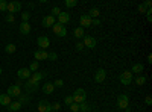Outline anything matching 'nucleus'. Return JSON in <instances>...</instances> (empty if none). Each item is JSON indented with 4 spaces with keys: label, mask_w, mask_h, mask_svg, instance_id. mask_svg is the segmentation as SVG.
<instances>
[{
    "label": "nucleus",
    "mask_w": 152,
    "mask_h": 112,
    "mask_svg": "<svg viewBox=\"0 0 152 112\" xmlns=\"http://www.w3.org/2000/svg\"><path fill=\"white\" fill-rule=\"evenodd\" d=\"M73 102L75 103H78V105H81V103H84V102H87V92L82 90V88H78L75 92H73Z\"/></svg>",
    "instance_id": "nucleus-1"
},
{
    "label": "nucleus",
    "mask_w": 152,
    "mask_h": 112,
    "mask_svg": "<svg viewBox=\"0 0 152 112\" xmlns=\"http://www.w3.org/2000/svg\"><path fill=\"white\" fill-rule=\"evenodd\" d=\"M132 77H134V74H132L129 70H125L120 76H119V80H120V83H123V85H131Z\"/></svg>",
    "instance_id": "nucleus-2"
},
{
    "label": "nucleus",
    "mask_w": 152,
    "mask_h": 112,
    "mask_svg": "<svg viewBox=\"0 0 152 112\" xmlns=\"http://www.w3.org/2000/svg\"><path fill=\"white\" fill-rule=\"evenodd\" d=\"M128 105H129V97L126 94H120L117 97V106L120 109H128Z\"/></svg>",
    "instance_id": "nucleus-3"
},
{
    "label": "nucleus",
    "mask_w": 152,
    "mask_h": 112,
    "mask_svg": "<svg viewBox=\"0 0 152 112\" xmlns=\"http://www.w3.org/2000/svg\"><path fill=\"white\" fill-rule=\"evenodd\" d=\"M6 94L12 98V97H20L21 95V88H20V86L18 85H11L9 86V88H8V91H6Z\"/></svg>",
    "instance_id": "nucleus-4"
},
{
    "label": "nucleus",
    "mask_w": 152,
    "mask_h": 112,
    "mask_svg": "<svg viewBox=\"0 0 152 112\" xmlns=\"http://www.w3.org/2000/svg\"><path fill=\"white\" fill-rule=\"evenodd\" d=\"M52 30H53V33L58 35V36H66V35H67L66 26H62V24H59V23H55V24H53V26H52Z\"/></svg>",
    "instance_id": "nucleus-5"
},
{
    "label": "nucleus",
    "mask_w": 152,
    "mask_h": 112,
    "mask_svg": "<svg viewBox=\"0 0 152 112\" xmlns=\"http://www.w3.org/2000/svg\"><path fill=\"white\" fill-rule=\"evenodd\" d=\"M6 11L9 12V14H15V12H20V11H21V2H9Z\"/></svg>",
    "instance_id": "nucleus-6"
},
{
    "label": "nucleus",
    "mask_w": 152,
    "mask_h": 112,
    "mask_svg": "<svg viewBox=\"0 0 152 112\" xmlns=\"http://www.w3.org/2000/svg\"><path fill=\"white\" fill-rule=\"evenodd\" d=\"M37 44L41 50H46V48H49V46H50V40L47 38V36H38Z\"/></svg>",
    "instance_id": "nucleus-7"
},
{
    "label": "nucleus",
    "mask_w": 152,
    "mask_h": 112,
    "mask_svg": "<svg viewBox=\"0 0 152 112\" xmlns=\"http://www.w3.org/2000/svg\"><path fill=\"white\" fill-rule=\"evenodd\" d=\"M37 109H38V112H52V105H50L47 100H40Z\"/></svg>",
    "instance_id": "nucleus-8"
},
{
    "label": "nucleus",
    "mask_w": 152,
    "mask_h": 112,
    "mask_svg": "<svg viewBox=\"0 0 152 112\" xmlns=\"http://www.w3.org/2000/svg\"><path fill=\"white\" fill-rule=\"evenodd\" d=\"M105 77H107V71H105L104 68H99V70L94 73V82H96V83H102V82L105 80Z\"/></svg>",
    "instance_id": "nucleus-9"
},
{
    "label": "nucleus",
    "mask_w": 152,
    "mask_h": 112,
    "mask_svg": "<svg viewBox=\"0 0 152 112\" xmlns=\"http://www.w3.org/2000/svg\"><path fill=\"white\" fill-rule=\"evenodd\" d=\"M31 74H32V73H31L29 68H20V70L17 71V77H18L20 80H24V79L28 80V79L31 77Z\"/></svg>",
    "instance_id": "nucleus-10"
},
{
    "label": "nucleus",
    "mask_w": 152,
    "mask_h": 112,
    "mask_svg": "<svg viewBox=\"0 0 152 112\" xmlns=\"http://www.w3.org/2000/svg\"><path fill=\"white\" fill-rule=\"evenodd\" d=\"M79 23H81V27H82V29H85V27H91V18H90V15H88V14L81 15Z\"/></svg>",
    "instance_id": "nucleus-11"
},
{
    "label": "nucleus",
    "mask_w": 152,
    "mask_h": 112,
    "mask_svg": "<svg viewBox=\"0 0 152 112\" xmlns=\"http://www.w3.org/2000/svg\"><path fill=\"white\" fill-rule=\"evenodd\" d=\"M44 76H46V73H32L31 77H29V80L38 85V83H40V82L44 79Z\"/></svg>",
    "instance_id": "nucleus-12"
},
{
    "label": "nucleus",
    "mask_w": 152,
    "mask_h": 112,
    "mask_svg": "<svg viewBox=\"0 0 152 112\" xmlns=\"http://www.w3.org/2000/svg\"><path fill=\"white\" fill-rule=\"evenodd\" d=\"M97 41L94 40V36H84V46L88 48H94Z\"/></svg>",
    "instance_id": "nucleus-13"
},
{
    "label": "nucleus",
    "mask_w": 152,
    "mask_h": 112,
    "mask_svg": "<svg viewBox=\"0 0 152 112\" xmlns=\"http://www.w3.org/2000/svg\"><path fill=\"white\" fill-rule=\"evenodd\" d=\"M69 21H70V14H69V12H62L61 11V14L58 15V23L64 26V24H67Z\"/></svg>",
    "instance_id": "nucleus-14"
},
{
    "label": "nucleus",
    "mask_w": 152,
    "mask_h": 112,
    "mask_svg": "<svg viewBox=\"0 0 152 112\" xmlns=\"http://www.w3.org/2000/svg\"><path fill=\"white\" fill-rule=\"evenodd\" d=\"M47 52L46 50H41V48H40V50H37L35 53H34V58H35V61L38 62V61H46L47 59Z\"/></svg>",
    "instance_id": "nucleus-15"
},
{
    "label": "nucleus",
    "mask_w": 152,
    "mask_h": 112,
    "mask_svg": "<svg viewBox=\"0 0 152 112\" xmlns=\"http://www.w3.org/2000/svg\"><path fill=\"white\" fill-rule=\"evenodd\" d=\"M55 23H56V21H55V17H52V15H46V17L43 18V26H44V27H52Z\"/></svg>",
    "instance_id": "nucleus-16"
},
{
    "label": "nucleus",
    "mask_w": 152,
    "mask_h": 112,
    "mask_svg": "<svg viewBox=\"0 0 152 112\" xmlns=\"http://www.w3.org/2000/svg\"><path fill=\"white\" fill-rule=\"evenodd\" d=\"M43 92L44 94H52L53 92V90H55V86H53V83L52 82H46L44 85H43Z\"/></svg>",
    "instance_id": "nucleus-17"
},
{
    "label": "nucleus",
    "mask_w": 152,
    "mask_h": 112,
    "mask_svg": "<svg viewBox=\"0 0 152 112\" xmlns=\"http://www.w3.org/2000/svg\"><path fill=\"white\" fill-rule=\"evenodd\" d=\"M20 33L21 35H29L31 33V24H29V21L20 24Z\"/></svg>",
    "instance_id": "nucleus-18"
},
{
    "label": "nucleus",
    "mask_w": 152,
    "mask_h": 112,
    "mask_svg": "<svg viewBox=\"0 0 152 112\" xmlns=\"http://www.w3.org/2000/svg\"><path fill=\"white\" fill-rule=\"evenodd\" d=\"M24 90H26L28 92H35L37 90H38V85L37 83H34V82H31L29 79H28V82H26V85H24Z\"/></svg>",
    "instance_id": "nucleus-19"
},
{
    "label": "nucleus",
    "mask_w": 152,
    "mask_h": 112,
    "mask_svg": "<svg viewBox=\"0 0 152 112\" xmlns=\"http://www.w3.org/2000/svg\"><path fill=\"white\" fill-rule=\"evenodd\" d=\"M11 97L8 94H0V105L2 106H9L11 105Z\"/></svg>",
    "instance_id": "nucleus-20"
},
{
    "label": "nucleus",
    "mask_w": 152,
    "mask_h": 112,
    "mask_svg": "<svg viewBox=\"0 0 152 112\" xmlns=\"http://www.w3.org/2000/svg\"><path fill=\"white\" fill-rule=\"evenodd\" d=\"M73 35H75V38H76V40H81L82 36H85V30H84V29L79 26V27H76V29H75Z\"/></svg>",
    "instance_id": "nucleus-21"
},
{
    "label": "nucleus",
    "mask_w": 152,
    "mask_h": 112,
    "mask_svg": "<svg viewBox=\"0 0 152 112\" xmlns=\"http://www.w3.org/2000/svg\"><path fill=\"white\" fill-rule=\"evenodd\" d=\"M21 106H23V105H21L20 102H11V105H9L8 108H9V111H12V112H17V111L21 109Z\"/></svg>",
    "instance_id": "nucleus-22"
},
{
    "label": "nucleus",
    "mask_w": 152,
    "mask_h": 112,
    "mask_svg": "<svg viewBox=\"0 0 152 112\" xmlns=\"http://www.w3.org/2000/svg\"><path fill=\"white\" fill-rule=\"evenodd\" d=\"M143 70H145L143 64H134V65H132V68H131L129 71L134 74V73H143Z\"/></svg>",
    "instance_id": "nucleus-23"
},
{
    "label": "nucleus",
    "mask_w": 152,
    "mask_h": 112,
    "mask_svg": "<svg viewBox=\"0 0 152 112\" xmlns=\"http://www.w3.org/2000/svg\"><path fill=\"white\" fill-rule=\"evenodd\" d=\"M15 50H17L15 44H6V47H5V52H6L8 55H12V53H15Z\"/></svg>",
    "instance_id": "nucleus-24"
},
{
    "label": "nucleus",
    "mask_w": 152,
    "mask_h": 112,
    "mask_svg": "<svg viewBox=\"0 0 152 112\" xmlns=\"http://www.w3.org/2000/svg\"><path fill=\"white\" fill-rule=\"evenodd\" d=\"M90 111H91V106L88 105L87 102H84V103L79 105V112H90Z\"/></svg>",
    "instance_id": "nucleus-25"
},
{
    "label": "nucleus",
    "mask_w": 152,
    "mask_h": 112,
    "mask_svg": "<svg viewBox=\"0 0 152 112\" xmlns=\"http://www.w3.org/2000/svg\"><path fill=\"white\" fill-rule=\"evenodd\" d=\"M99 14H100V12H99V9L97 8H91L90 9V12H88V15H90V18L93 20V18H97L99 17Z\"/></svg>",
    "instance_id": "nucleus-26"
},
{
    "label": "nucleus",
    "mask_w": 152,
    "mask_h": 112,
    "mask_svg": "<svg viewBox=\"0 0 152 112\" xmlns=\"http://www.w3.org/2000/svg\"><path fill=\"white\" fill-rule=\"evenodd\" d=\"M64 5H66V8H75L78 5V0H66Z\"/></svg>",
    "instance_id": "nucleus-27"
},
{
    "label": "nucleus",
    "mask_w": 152,
    "mask_h": 112,
    "mask_svg": "<svg viewBox=\"0 0 152 112\" xmlns=\"http://www.w3.org/2000/svg\"><path fill=\"white\" fill-rule=\"evenodd\" d=\"M135 83H137V85H145V83H146V77H145V76H142V74H140V76H137Z\"/></svg>",
    "instance_id": "nucleus-28"
},
{
    "label": "nucleus",
    "mask_w": 152,
    "mask_h": 112,
    "mask_svg": "<svg viewBox=\"0 0 152 112\" xmlns=\"http://www.w3.org/2000/svg\"><path fill=\"white\" fill-rule=\"evenodd\" d=\"M38 67H40V65H38V62H37V61H34V62H32V64L29 65V70H31V73H37V70H38Z\"/></svg>",
    "instance_id": "nucleus-29"
},
{
    "label": "nucleus",
    "mask_w": 152,
    "mask_h": 112,
    "mask_svg": "<svg viewBox=\"0 0 152 112\" xmlns=\"http://www.w3.org/2000/svg\"><path fill=\"white\" fill-rule=\"evenodd\" d=\"M52 83H53L55 88H62V86H64V80H62V79H56V80L52 82Z\"/></svg>",
    "instance_id": "nucleus-30"
},
{
    "label": "nucleus",
    "mask_w": 152,
    "mask_h": 112,
    "mask_svg": "<svg viewBox=\"0 0 152 112\" xmlns=\"http://www.w3.org/2000/svg\"><path fill=\"white\" fill-rule=\"evenodd\" d=\"M73 103H75V102H73V97H72V95H67V97L64 98V105H66V106H72Z\"/></svg>",
    "instance_id": "nucleus-31"
},
{
    "label": "nucleus",
    "mask_w": 152,
    "mask_h": 112,
    "mask_svg": "<svg viewBox=\"0 0 152 112\" xmlns=\"http://www.w3.org/2000/svg\"><path fill=\"white\" fill-rule=\"evenodd\" d=\"M50 12H52V14H50L52 17H58V15L61 14V9H59L58 6H55V8H52V11H50Z\"/></svg>",
    "instance_id": "nucleus-32"
},
{
    "label": "nucleus",
    "mask_w": 152,
    "mask_h": 112,
    "mask_svg": "<svg viewBox=\"0 0 152 112\" xmlns=\"http://www.w3.org/2000/svg\"><path fill=\"white\" fill-rule=\"evenodd\" d=\"M6 8H8V2H6V0H0V11L5 12Z\"/></svg>",
    "instance_id": "nucleus-33"
},
{
    "label": "nucleus",
    "mask_w": 152,
    "mask_h": 112,
    "mask_svg": "<svg viewBox=\"0 0 152 112\" xmlns=\"http://www.w3.org/2000/svg\"><path fill=\"white\" fill-rule=\"evenodd\" d=\"M21 18H23V23H28V20L31 18V14H29V12H23Z\"/></svg>",
    "instance_id": "nucleus-34"
},
{
    "label": "nucleus",
    "mask_w": 152,
    "mask_h": 112,
    "mask_svg": "<svg viewBox=\"0 0 152 112\" xmlns=\"http://www.w3.org/2000/svg\"><path fill=\"white\" fill-rule=\"evenodd\" d=\"M47 59H50V61H56V59H58V55H56L55 52H50V53L47 55Z\"/></svg>",
    "instance_id": "nucleus-35"
},
{
    "label": "nucleus",
    "mask_w": 152,
    "mask_h": 112,
    "mask_svg": "<svg viewBox=\"0 0 152 112\" xmlns=\"http://www.w3.org/2000/svg\"><path fill=\"white\" fill-rule=\"evenodd\" d=\"M69 108H70L72 112H79V105H78V103H73V105L69 106Z\"/></svg>",
    "instance_id": "nucleus-36"
},
{
    "label": "nucleus",
    "mask_w": 152,
    "mask_h": 112,
    "mask_svg": "<svg viewBox=\"0 0 152 112\" xmlns=\"http://www.w3.org/2000/svg\"><path fill=\"white\" fill-rule=\"evenodd\" d=\"M18 102L23 105V103H28V102H29V98H28L26 95H20V97H18Z\"/></svg>",
    "instance_id": "nucleus-37"
},
{
    "label": "nucleus",
    "mask_w": 152,
    "mask_h": 112,
    "mask_svg": "<svg viewBox=\"0 0 152 112\" xmlns=\"http://www.w3.org/2000/svg\"><path fill=\"white\" fill-rule=\"evenodd\" d=\"M6 21H8V23H14V21H15L14 14H8V15H6Z\"/></svg>",
    "instance_id": "nucleus-38"
},
{
    "label": "nucleus",
    "mask_w": 152,
    "mask_h": 112,
    "mask_svg": "<svg viewBox=\"0 0 152 112\" xmlns=\"http://www.w3.org/2000/svg\"><path fill=\"white\" fill-rule=\"evenodd\" d=\"M59 109H61V103H58V102H56V103H53V105H52V111L58 112Z\"/></svg>",
    "instance_id": "nucleus-39"
},
{
    "label": "nucleus",
    "mask_w": 152,
    "mask_h": 112,
    "mask_svg": "<svg viewBox=\"0 0 152 112\" xmlns=\"http://www.w3.org/2000/svg\"><path fill=\"white\" fill-rule=\"evenodd\" d=\"M84 47H85V46H84V43H81V41H79V43H76V50H79V52H81Z\"/></svg>",
    "instance_id": "nucleus-40"
},
{
    "label": "nucleus",
    "mask_w": 152,
    "mask_h": 112,
    "mask_svg": "<svg viewBox=\"0 0 152 112\" xmlns=\"http://www.w3.org/2000/svg\"><path fill=\"white\" fill-rule=\"evenodd\" d=\"M138 11H140L142 14H146V12H148V9L145 8V5H138Z\"/></svg>",
    "instance_id": "nucleus-41"
},
{
    "label": "nucleus",
    "mask_w": 152,
    "mask_h": 112,
    "mask_svg": "<svg viewBox=\"0 0 152 112\" xmlns=\"http://www.w3.org/2000/svg\"><path fill=\"white\" fill-rule=\"evenodd\" d=\"M99 24H100V21H99L97 18H93V20H91V26H99Z\"/></svg>",
    "instance_id": "nucleus-42"
},
{
    "label": "nucleus",
    "mask_w": 152,
    "mask_h": 112,
    "mask_svg": "<svg viewBox=\"0 0 152 112\" xmlns=\"http://www.w3.org/2000/svg\"><path fill=\"white\" fill-rule=\"evenodd\" d=\"M145 103L149 106V105H152V98H151V95H148L146 98H145Z\"/></svg>",
    "instance_id": "nucleus-43"
},
{
    "label": "nucleus",
    "mask_w": 152,
    "mask_h": 112,
    "mask_svg": "<svg viewBox=\"0 0 152 112\" xmlns=\"http://www.w3.org/2000/svg\"><path fill=\"white\" fill-rule=\"evenodd\" d=\"M0 74H2V67H0Z\"/></svg>",
    "instance_id": "nucleus-44"
},
{
    "label": "nucleus",
    "mask_w": 152,
    "mask_h": 112,
    "mask_svg": "<svg viewBox=\"0 0 152 112\" xmlns=\"http://www.w3.org/2000/svg\"><path fill=\"white\" fill-rule=\"evenodd\" d=\"M52 112H55V111H52Z\"/></svg>",
    "instance_id": "nucleus-45"
}]
</instances>
